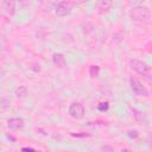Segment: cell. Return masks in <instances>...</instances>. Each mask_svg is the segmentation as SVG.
<instances>
[{
    "instance_id": "obj_1",
    "label": "cell",
    "mask_w": 152,
    "mask_h": 152,
    "mask_svg": "<svg viewBox=\"0 0 152 152\" xmlns=\"http://www.w3.org/2000/svg\"><path fill=\"white\" fill-rule=\"evenodd\" d=\"M129 15H131L132 20H134V21L148 23L150 19H151V11L146 6L138 5V6H133L132 7V10L129 11Z\"/></svg>"
},
{
    "instance_id": "obj_2",
    "label": "cell",
    "mask_w": 152,
    "mask_h": 152,
    "mask_svg": "<svg viewBox=\"0 0 152 152\" xmlns=\"http://www.w3.org/2000/svg\"><path fill=\"white\" fill-rule=\"evenodd\" d=\"M129 68L141 76H145V77L151 76V66L146 62H142L140 59H135V58L131 59L129 61Z\"/></svg>"
},
{
    "instance_id": "obj_3",
    "label": "cell",
    "mask_w": 152,
    "mask_h": 152,
    "mask_svg": "<svg viewBox=\"0 0 152 152\" xmlns=\"http://www.w3.org/2000/svg\"><path fill=\"white\" fill-rule=\"evenodd\" d=\"M129 86H131V89L133 90V93L138 96H144V97H148L150 96V93L148 90L146 89L145 86H142V83L140 81H138L137 78L134 77H131L129 78Z\"/></svg>"
},
{
    "instance_id": "obj_4",
    "label": "cell",
    "mask_w": 152,
    "mask_h": 152,
    "mask_svg": "<svg viewBox=\"0 0 152 152\" xmlns=\"http://www.w3.org/2000/svg\"><path fill=\"white\" fill-rule=\"evenodd\" d=\"M71 10H72V4L70 1L64 0V1H61L56 5L55 13L57 17H66L68 14H70Z\"/></svg>"
},
{
    "instance_id": "obj_5",
    "label": "cell",
    "mask_w": 152,
    "mask_h": 152,
    "mask_svg": "<svg viewBox=\"0 0 152 152\" xmlns=\"http://www.w3.org/2000/svg\"><path fill=\"white\" fill-rule=\"evenodd\" d=\"M69 115L74 119H82L84 116V107L80 102H72L69 106Z\"/></svg>"
},
{
    "instance_id": "obj_6",
    "label": "cell",
    "mask_w": 152,
    "mask_h": 152,
    "mask_svg": "<svg viewBox=\"0 0 152 152\" xmlns=\"http://www.w3.org/2000/svg\"><path fill=\"white\" fill-rule=\"evenodd\" d=\"M113 0H96V10L100 14H106L110 11Z\"/></svg>"
},
{
    "instance_id": "obj_7",
    "label": "cell",
    "mask_w": 152,
    "mask_h": 152,
    "mask_svg": "<svg viewBox=\"0 0 152 152\" xmlns=\"http://www.w3.org/2000/svg\"><path fill=\"white\" fill-rule=\"evenodd\" d=\"M24 125H25V121L21 118H11L7 121V126L12 131H19L24 127Z\"/></svg>"
},
{
    "instance_id": "obj_8",
    "label": "cell",
    "mask_w": 152,
    "mask_h": 152,
    "mask_svg": "<svg viewBox=\"0 0 152 152\" xmlns=\"http://www.w3.org/2000/svg\"><path fill=\"white\" fill-rule=\"evenodd\" d=\"M52 62L58 69H64L66 66V59H65L64 55H62V53H53Z\"/></svg>"
},
{
    "instance_id": "obj_9",
    "label": "cell",
    "mask_w": 152,
    "mask_h": 152,
    "mask_svg": "<svg viewBox=\"0 0 152 152\" xmlns=\"http://www.w3.org/2000/svg\"><path fill=\"white\" fill-rule=\"evenodd\" d=\"M4 7L8 14L13 15L15 12V0H4Z\"/></svg>"
},
{
    "instance_id": "obj_10",
    "label": "cell",
    "mask_w": 152,
    "mask_h": 152,
    "mask_svg": "<svg viewBox=\"0 0 152 152\" xmlns=\"http://www.w3.org/2000/svg\"><path fill=\"white\" fill-rule=\"evenodd\" d=\"M27 88L25 87V86H19L18 88H15V90H14V95L17 96V97H19V99H24V97H26L27 96Z\"/></svg>"
},
{
    "instance_id": "obj_11",
    "label": "cell",
    "mask_w": 152,
    "mask_h": 152,
    "mask_svg": "<svg viewBox=\"0 0 152 152\" xmlns=\"http://www.w3.org/2000/svg\"><path fill=\"white\" fill-rule=\"evenodd\" d=\"M131 110H132V113H133L134 119H135L138 122H144V121H145V115H144V113H141L140 110H138V109H135V108H131Z\"/></svg>"
},
{
    "instance_id": "obj_12",
    "label": "cell",
    "mask_w": 152,
    "mask_h": 152,
    "mask_svg": "<svg viewBox=\"0 0 152 152\" xmlns=\"http://www.w3.org/2000/svg\"><path fill=\"white\" fill-rule=\"evenodd\" d=\"M99 74H100V66L99 65H90L89 66V76L91 78L97 77Z\"/></svg>"
},
{
    "instance_id": "obj_13",
    "label": "cell",
    "mask_w": 152,
    "mask_h": 152,
    "mask_svg": "<svg viewBox=\"0 0 152 152\" xmlns=\"http://www.w3.org/2000/svg\"><path fill=\"white\" fill-rule=\"evenodd\" d=\"M97 109L100 112H107L109 109V102L108 101H102L97 104Z\"/></svg>"
},
{
    "instance_id": "obj_14",
    "label": "cell",
    "mask_w": 152,
    "mask_h": 152,
    "mask_svg": "<svg viewBox=\"0 0 152 152\" xmlns=\"http://www.w3.org/2000/svg\"><path fill=\"white\" fill-rule=\"evenodd\" d=\"M127 137L129 139H137L139 137V132L137 129H128L127 131Z\"/></svg>"
},
{
    "instance_id": "obj_15",
    "label": "cell",
    "mask_w": 152,
    "mask_h": 152,
    "mask_svg": "<svg viewBox=\"0 0 152 152\" xmlns=\"http://www.w3.org/2000/svg\"><path fill=\"white\" fill-rule=\"evenodd\" d=\"M144 0H129V4L131 5H134V6H138L140 2H142Z\"/></svg>"
},
{
    "instance_id": "obj_16",
    "label": "cell",
    "mask_w": 152,
    "mask_h": 152,
    "mask_svg": "<svg viewBox=\"0 0 152 152\" xmlns=\"http://www.w3.org/2000/svg\"><path fill=\"white\" fill-rule=\"evenodd\" d=\"M71 135H72V137H89V134H84V133H83V134H77V133L75 134V133H71Z\"/></svg>"
},
{
    "instance_id": "obj_17",
    "label": "cell",
    "mask_w": 152,
    "mask_h": 152,
    "mask_svg": "<svg viewBox=\"0 0 152 152\" xmlns=\"http://www.w3.org/2000/svg\"><path fill=\"white\" fill-rule=\"evenodd\" d=\"M21 151H34V148L33 147H23Z\"/></svg>"
},
{
    "instance_id": "obj_18",
    "label": "cell",
    "mask_w": 152,
    "mask_h": 152,
    "mask_svg": "<svg viewBox=\"0 0 152 152\" xmlns=\"http://www.w3.org/2000/svg\"><path fill=\"white\" fill-rule=\"evenodd\" d=\"M18 1H19V2H21L23 5H25V1H26V0H18Z\"/></svg>"
},
{
    "instance_id": "obj_19",
    "label": "cell",
    "mask_w": 152,
    "mask_h": 152,
    "mask_svg": "<svg viewBox=\"0 0 152 152\" xmlns=\"http://www.w3.org/2000/svg\"><path fill=\"white\" fill-rule=\"evenodd\" d=\"M80 2H86V1H89V0H78Z\"/></svg>"
}]
</instances>
